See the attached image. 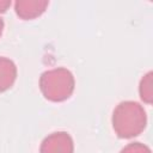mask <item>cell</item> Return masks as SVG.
<instances>
[{"label": "cell", "instance_id": "1", "mask_svg": "<svg viewBox=\"0 0 153 153\" xmlns=\"http://www.w3.org/2000/svg\"><path fill=\"white\" fill-rule=\"evenodd\" d=\"M114 129L121 137L139 135L145 128L146 115L143 109L134 102H123L114 111Z\"/></svg>", "mask_w": 153, "mask_h": 153}, {"label": "cell", "instance_id": "2", "mask_svg": "<svg viewBox=\"0 0 153 153\" xmlns=\"http://www.w3.org/2000/svg\"><path fill=\"white\" fill-rule=\"evenodd\" d=\"M41 90L47 99L61 102L72 94L74 78L66 68H57L44 72L41 76Z\"/></svg>", "mask_w": 153, "mask_h": 153}, {"label": "cell", "instance_id": "3", "mask_svg": "<svg viewBox=\"0 0 153 153\" xmlns=\"http://www.w3.org/2000/svg\"><path fill=\"white\" fill-rule=\"evenodd\" d=\"M41 153H73L72 137L63 131L54 133L42 142Z\"/></svg>", "mask_w": 153, "mask_h": 153}, {"label": "cell", "instance_id": "4", "mask_svg": "<svg viewBox=\"0 0 153 153\" xmlns=\"http://www.w3.org/2000/svg\"><path fill=\"white\" fill-rule=\"evenodd\" d=\"M17 69L14 63L5 57H0V92L10 88L16 80Z\"/></svg>", "mask_w": 153, "mask_h": 153}, {"label": "cell", "instance_id": "5", "mask_svg": "<svg viewBox=\"0 0 153 153\" xmlns=\"http://www.w3.org/2000/svg\"><path fill=\"white\" fill-rule=\"evenodd\" d=\"M47 5V1H18L16 4V11L17 14L22 18L30 19L39 16L44 11Z\"/></svg>", "mask_w": 153, "mask_h": 153}, {"label": "cell", "instance_id": "6", "mask_svg": "<svg viewBox=\"0 0 153 153\" xmlns=\"http://www.w3.org/2000/svg\"><path fill=\"white\" fill-rule=\"evenodd\" d=\"M121 153H151V152L146 146H142L139 142H136V143L128 145L126 148L122 149Z\"/></svg>", "mask_w": 153, "mask_h": 153}, {"label": "cell", "instance_id": "7", "mask_svg": "<svg viewBox=\"0 0 153 153\" xmlns=\"http://www.w3.org/2000/svg\"><path fill=\"white\" fill-rule=\"evenodd\" d=\"M2 27H4V23H2L1 18H0V35H1V32H2Z\"/></svg>", "mask_w": 153, "mask_h": 153}]
</instances>
